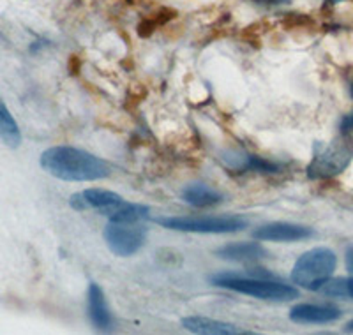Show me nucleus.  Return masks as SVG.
<instances>
[{
    "label": "nucleus",
    "instance_id": "f257e3e1",
    "mask_svg": "<svg viewBox=\"0 0 353 335\" xmlns=\"http://www.w3.org/2000/svg\"><path fill=\"white\" fill-rule=\"evenodd\" d=\"M41 168L65 182H94L112 173L106 161L74 147L48 148L41 156Z\"/></svg>",
    "mask_w": 353,
    "mask_h": 335
},
{
    "label": "nucleus",
    "instance_id": "f03ea898",
    "mask_svg": "<svg viewBox=\"0 0 353 335\" xmlns=\"http://www.w3.org/2000/svg\"><path fill=\"white\" fill-rule=\"evenodd\" d=\"M69 205L80 212H99L113 223H140L149 217L150 212L149 207L129 203L117 192L105 191V189H87V191L77 192L71 196Z\"/></svg>",
    "mask_w": 353,
    "mask_h": 335
},
{
    "label": "nucleus",
    "instance_id": "7ed1b4c3",
    "mask_svg": "<svg viewBox=\"0 0 353 335\" xmlns=\"http://www.w3.org/2000/svg\"><path fill=\"white\" fill-rule=\"evenodd\" d=\"M216 286L226 287L232 292L242 293V295L254 296L260 300H276V302H286L299 296V292L290 284H283L279 281L269 279V274L258 276L256 272L249 276H241V274H216L210 277Z\"/></svg>",
    "mask_w": 353,
    "mask_h": 335
},
{
    "label": "nucleus",
    "instance_id": "20e7f679",
    "mask_svg": "<svg viewBox=\"0 0 353 335\" xmlns=\"http://www.w3.org/2000/svg\"><path fill=\"white\" fill-rule=\"evenodd\" d=\"M337 265L336 252L327 247H316L295 261L292 270L293 284L304 287L307 292H320L321 286L332 277Z\"/></svg>",
    "mask_w": 353,
    "mask_h": 335
},
{
    "label": "nucleus",
    "instance_id": "39448f33",
    "mask_svg": "<svg viewBox=\"0 0 353 335\" xmlns=\"http://www.w3.org/2000/svg\"><path fill=\"white\" fill-rule=\"evenodd\" d=\"M353 159V140L341 136L329 145H318L313 161L307 166V176L311 180H325L339 175L348 168Z\"/></svg>",
    "mask_w": 353,
    "mask_h": 335
},
{
    "label": "nucleus",
    "instance_id": "423d86ee",
    "mask_svg": "<svg viewBox=\"0 0 353 335\" xmlns=\"http://www.w3.org/2000/svg\"><path fill=\"white\" fill-rule=\"evenodd\" d=\"M157 224L166 230L188 233H210L225 235L237 233L248 226V219L241 216H214V217H157Z\"/></svg>",
    "mask_w": 353,
    "mask_h": 335
},
{
    "label": "nucleus",
    "instance_id": "0eeeda50",
    "mask_svg": "<svg viewBox=\"0 0 353 335\" xmlns=\"http://www.w3.org/2000/svg\"><path fill=\"white\" fill-rule=\"evenodd\" d=\"M110 251L117 256L128 258L143 247L147 233L138 223H113L110 221L103 232Z\"/></svg>",
    "mask_w": 353,
    "mask_h": 335
},
{
    "label": "nucleus",
    "instance_id": "6e6552de",
    "mask_svg": "<svg viewBox=\"0 0 353 335\" xmlns=\"http://www.w3.org/2000/svg\"><path fill=\"white\" fill-rule=\"evenodd\" d=\"M343 311L330 303H299L290 311V319L301 325H327L341 318Z\"/></svg>",
    "mask_w": 353,
    "mask_h": 335
},
{
    "label": "nucleus",
    "instance_id": "1a4fd4ad",
    "mask_svg": "<svg viewBox=\"0 0 353 335\" xmlns=\"http://www.w3.org/2000/svg\"><path fill=\"white\" fill-rule=\"evenodd\" d=\"M313 235L314 232L311 227L292 223L265 224L253 233L258 242H299V240L311 238Z\"/></svg>",
    "mask_w": 353,
    "mask_h": 335
},
{
    "label": "nucleus",
    "instance_id": "9d476101",
    "mask_svg": "<svg viewBox=\"0 0 353 335\" xmlns=\"http://www.w3.org/2000/svg\"><path fill=\"white\" fill-rule=\"evenodd\" d=\"M185 330L193 332V334L201 335H253L254 332L239 328L237 325L223 323L210 318H201V316H189L182 319Z\"/></svg>",
    "mask_w": 353,
    "mask_h": 335
},
{
    "label": "nucleus",
    "instance_id": "9b49d317",
    "mask_svg": "<svg viewBox=\"0 0 353 335\" xmlns=\"http://www.w3.org/2000/svg\"><path fill=\"white\" fill-rule=\"evenodd\" d=\"M216 254L223 260L237 261V263H253V261L267 258V249L258 242H237L226 243L216 251Z\"/></svg>",
    "mask_w": 353,
    "mask_h": 335
},
{
    "label": "nucleus",
    "instance_id": "f8f14e48",
    "mask_svg": "<svg viewBox=\"0 0 353 335\" xmlns=\"http://www.w3.org/2000/svg\"><path fill=\"white\" fill-rule=\"evenodd\" d=\"M88 316L97 330L106 332L113 327V318L106 303L105 293L97 284L88 286Z\"/></svg>",
    "mask_w": 353,
    "mask_h": 335
},
{
    "label": "nucleus",
    "instance_id": "ddd939ff",
    "mask_svg": "<svg viewBox=\"0 0 353 335\" xmlns=\"http://www.w3.org/2000/svg\"><path fill=\"white\" fill-rule=\"evenodd\" d=\"M182 200L194 208H205L221 203L223 194L205 184H191L182 191Z\"/></svg>",
    "mask_w": 353,
    "mask_h": 335
},
{
    "label": "nucleus",
    "instance_id": "4468645a",
    "mask_svg": "<svg viewBox=\"0 0 353 335\" xmlns=\"http://www.w3.org/2000/svg\"><path fill=\"white\" fill-rule=\"evenodd\" d=\"M225 161L226 164H228V168H232V170H239V172L254 170V172L272 173L279 170L277 164L261 159V157L249 156V154H244V152H230L228 156L225 157Z\"/></svg>",
    "mask_w": 353,
    "mask_h": 335
},
{
    "label": "nucleus",
    "instance_id": "2eb2a0df",
    "mask_svg": "<svg viewBox=\"0 0 353 335\" xmlns=\"http://www.w3.org/2000/svg\"><path fill=\"white\" fill-rule=\"evenodd\" d=\"M0 138L6 145L12 148L21 143V134L17 120L12 119L11 112L6 108V104L2 101H0Z\"/></svg>",
    "mask_w": 353,
    "mask_h": 335
},
{
    "label": "nucleus",
    "instance_id": "dca6fc26",
    "mask_svg": "<svg viewBox=\"0 0 353 335\" xmlns=\"http://www.w3.org/2000/svg\"><path fill=\"white\" fill-rule=\"evenodd\" d=\"M321 292L329 296H350L353 300V277H337V279H329Z\"/></svg>",
    "mask_w": 353,
    "mask_h": 335
},
{
    "label": "nucleus",
    "instance_id": "f3484780",
    "mask_svg": "<svg viewBox=\"0 0 353 335\" xmlns=\"http://www.w3.org/2000/svg\"><path fill=\"white\" fill-rule=\"evenodd\" d=\"M341 131L343 132L353 131V113H350V115H346L345 119L341 120Z\"/></svg>",
    "mask_w": 353,
    "mask_h": 335
},
{
    "label": "nucleus",
    "instance_id": "a211bd4d",
    "mask_svg": "<svg viewBox=\"0 0 353 335\" xmlns=\"http://www.w3.org/2000/svg\"><path fill=\"white\" fill-rule=\"evenodd\" d=\"M346 268L350 274H353V245L346 249Z\"/></svg>",
    "mask_w": 353,
    "mask_h": 335
},
{
    "label": "nucleus",
    "instance_id": "6ab92c4d",
    "mask_svg": "<svg viewBox=\"0 0 353 335\" xmlns=\"http://www.w3.org/2000/svg\"><path fill=\"white\" fill-rule=\"evenodd\" d=\"M256 4H267V6H279V4H288L290 0H253Z\"/></svg>",
    "mask_w": 353,
    "mask_h": 335
},
{
    "label": "nucleus",
    "instance_id": "aec40b11",
    "mask_svg": "<svg viewBox=\"0 0 353 335\" xmlns=\"http://www.w3.org/2000/svg\"><path fill=\"white\" fill-rule=\"evenodd\" d=\"M345 330L346 332H353V319H352V321H348V325H346Z\"/></svg>",
    "mask_w": 353,
    "mask_h": 335
},
{
    "label": "nucleus",
    "instance_id": "412c9836",
    "mask_svg": "<svg viewBox=\"0 0 353 335\" xmlns=\"http://www.w3.org/2000/svg\"><path fill=\"white\" fill-rule=\"evenodd\" d=\"M350 94H352V97H353V83H352V87H350Z\"/></svg>",
    "mask_w": 353,
    "mask_h": 335
},
{
    "label": "nucleus",
    "instance_id": "4be33fe9",
    "mask_svg": "<svg viewBox=\"0 0 353 335\" xmlns=\"http://www.w3.org/2000/svg\"><path fill=\"white\" fill-rule=\"evenodd\" d=\"M329 2H334V4H336V2H339V0H329Z\"/></svg>",
    "mask_w": 353,
    "mask_h": 335
}]
</instances>
